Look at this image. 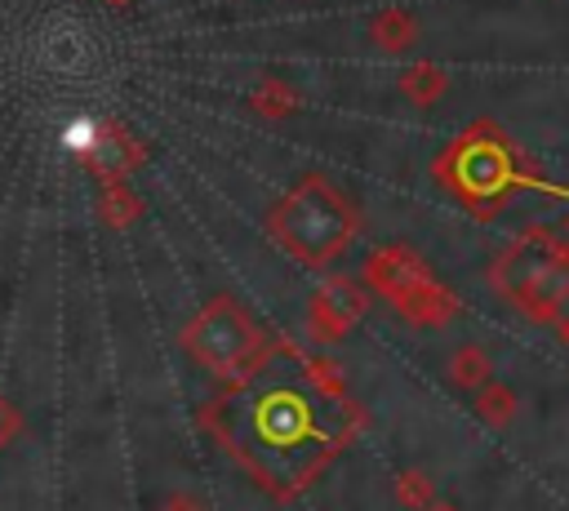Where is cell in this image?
<instances>
[{
    "mask_svg": "<svg viewBox=\"0 0 569 511\" xmlns=\"http://www.w3.org/2000/svg\"><path fill=\"white\" fill-rule=\"evenodd\" d=\"M400 84H405V93H409L418 107H431V102L445 93V76H440L436 67H413Z\"/></svg>",
    "mask_w": 569,
    "mask_h": 511,
    "instance_id": "7c38bea8",
    "label": "cell"
},
{
    "mask_svg": "<svg viewBox=\"0 0 569 511\" xmlns=\"http://www.w3.org/2000/svg\"><path fill=\"white\" fill-rule=\"evenodd\" d=\"M449 382L458 387V391H480L485 382H493V364H489V355H485V347H476V342H467V347H458L453 355H449Z\"/></svg>",
    "mask_w": 569,
    "mask_h": 511,
    "instance_id": "9c48e42d",
    "label": "cell"
},
{
    "mask_svg": "<svg viewBox=\"0 0 569 511\" xmlns=\"http://www.w3.org/2000/svg\"><path fill=\"white\" fill-rule=\"evenodd\" d=\"M365 275H369V284L396 307L409 289H418L431 271L418 262V253H409V249H400V244H391V249H378L373 258H369V267H365Z\"/></svg>",
    "mask_w": 569,
    "mask_h": 511,
    "instance_id": "52a82bcc",
    "label": "cell"
},
{
    "mask_svg": "<svg viewBox=\"0 0 569 511\" xmlns=\"http://www.w3.org/2000/svg\"><path fill=\"white\" fill-rule=\"evenodd\" d=\"M276 347L280 342H271L262 333V324L227 293L213 298L209 307H200V315H191L187 329H182V351L200 369H209L222 387L253 378L276 355Z\"/></svg>",
    "mask_w": 569,
    "mask_h": 511,
    "instance_id": "277c9868",
    "label": "cell"
},
{
    "mask_svg": "<svg viewBox=\"0 0 569 511\" xmlns=\"http://www.w3.org/2000/svg\"><path fill=\"white\" fill-rule=\"evenodd\" d=\"M476 413H480V422H489V427H507V422L516 418V391L502 387V382H485V387L476 391Z\"/></svg>",
    "mask_w": 569,
    "mask_h": 511,
    "instance_id": "30bf717a",
    "label": "cell"
},
{
    "mask_svg": "<svg viewBox=\"0 0 569 511\" xmlns=\"http://www.w3.org/2000/svg\"><path fill=\"white\" fill-rule=\"evenodd\" d=\"M365 315V293L351 280H325L320 293L311 298V333L320 342H338L356 320Z\"/></svg>",
    "mask_w": 569,
    "mask_h": 511,
    "instance_id": "8992f818",
    "label": "cell"
},
{
    "mask_svg": "<svg viewBox=\"0 0 569 511\" xmlns=\"http://www.w3.org/2000/svg\"><path fill=\"white\" fill-rule=\"evenodd\" d=\"M276 236L284 240V249L307 262V267H325L333 262L347 240L356 236V209L333 191L325 187L320 178L302 182L276 213Z\"/></svg>",
    "mask_w": 569,
    "mask_h": 511,
    "instance_id": "5b68a950",
    "label": "cell"
},
{
    "mask_svg": "<svg viewBox=\"0 0 569 511\" xmlns=\"http://www.w3.org/2000/svg\"><path fill=\"white\" fill-rule=\"evenodd\" d=\"M156 511H209V507H204L196 493H169V498H164Z\"/></svg>",
    "mask_w": 569,
    "mask_h": 511,
    "instance_id": "9a60e30c",
    "label": "cell"
},
{
    "mask_svg": "<svg viewBox=\"0 0 569 511\" xmlns=\"http://www.w3.org/2000/svg\"><path fill=\"white\" fill-rule=\"evenodd\" d=\"M436 178L462 204H471V213H485V218L498 213V204L511 191H542V196L569 200V187L542 178L538 164H529L516 151V142L489 120H480L467 133H458V142L436 160Z\"/></svg>",
    "mask_w": 569,
    "mask_h": 511,
    "instance_id": "7a4b0ae2",
    "label": "cell"
},
{
    "mask_svg": "<svg viewBox=\"0 0 569 511\" xmlns=\"http://www.w3.org/2000/svg\"><path fill=\"white\" fill-rule=\"evenodd\" d=\"M396 311L409 320V324H449L453 315H458V298L436 280V275H427L418 289H409L400 302H396Z\"/></svg>",
    "mask_w": 569,
    "mask_h": 511,
    "instance_id": "ba28073f",
    "label": "cell"
},
{
    "mask_svg": "<svg viewBox=\"0 0 569 511\" xmlns=\"http://www.w3.org/2000/svg\"><path fill=\"white\" fill-rule=\"evenodd\" d=\"M556 329H560V338L569 342V302H565V315H560V324H556Z\"/></svg>",
    "mask_w": 569,
    "mask_h": 511,
    "instance_id": "2e32d148",
    "label": "cell"
},
{
    "mask_svg": "<svg viewBox=\"0 0 569 511\" xmlns=\"http://www.w3.org/2000/svg\"><path fill=\"white\" fill-rule=\"evenodd\" d=\"M565 236H569V213H565Z\"/></svg>",
    "mask_w": 569,
    "mask_h": 511,
    "instance_id": "ac0fdd59",
    "label": "cell"
},
{
    "mask_svg": "<svg viewBox=\"0 0 569 511\" xmlns=\"http://www.w3.org/2000/svg\"><path fill=\"white\" fill-rule=\"evenodd\" d=\"M18 427H22V418H18V409H13V404H9L4 395H0V449H4V444H9L13 435H18Z\"/></svg>",
    "mask_w": 569,
    "mask_h": 511,
    "instance_id": "5bb4252c",
    "label": "cell"
},
{
    "mask_svg": "<svg viewBox=\"0 0 569 511\" xmlns=\"http://www.w3.org/2000/svg\"><path fill=\"white\" fill-rule=\"evenodd\" d=\"M378 40H382V44H391V49L409 44V40H413V18H400V13L382 18V22H378Z\"/></svg>",
    "mask_w": 569,
    "mask_h": 511,
    "instance_id": "4fadbf2b",
    "label": "cell"
},
{
    "mask_svg": "<svg viewBox=\"0 0 569 511\" xmlns=\"http://www.w3.org/2000/svg\"><path fill=\"white\" fill-rule=\"evenodd\" d=\"M489 284L533 324H560L569 302V244H560L547 227H529L516 244H507L493 267Z\"/></svg>",
    "mask_w": 569,
    "mask_h": 511,
    "instance_id": "3957f363",
    "label": "cell"
},
{
    "mask_svg": "<svg viewBox=\"0 0 569 511\" xmlns=\"http://www.w3.org/2000/svg\"><path fill=\"white\" fill-rule=\"evenodd\" d=\"M204 427L253 484L271 498H298L360 431V409L329 360H298L284 382H271L262 364L253 378L222 387L204 409Z\"/></svg>",
    "mask_w": 569,
    "mask_h": 511,
    "instance_id": "6da1fadb",
    "label": "cell"
},
{
    "mask_svg": "<svg viewBox=\"0 0 569 511\" xmlns=\"http://www.w3.org/2000/svg\"><path fill=\"white\" fill-rule=\"evenodd\" d=\"M422 511H458V507H453V502H440V498H436V502H431V507H422Z\"/></svg>",
    "mask_w": 569,
    "mask_h": 511,
    "instance_id": "e0dca14e",
    "label": "cell"
},
{
    "mask_svg": "<svg viewBox=\"0 0 569 511\" xmlns=\"http://www.w3.org/2000/svg\"><path fill=\"white\" fill-rule=\"evenodd\" d=\"M396 498H400L405 511H422V507L436 502V484H431L427 471H400L396 475Z\"/></svg>",
    "mask_w": 569,
    "mask_h": 511,
    "instance_id": "8fae6325",
    "label": "cell"
}]
</instances>
